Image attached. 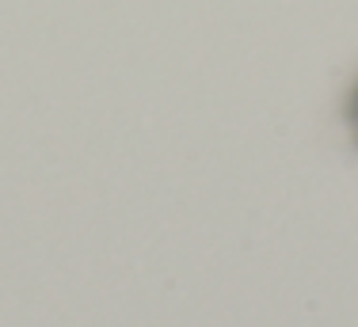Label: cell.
<instances>
[{
  "label": "cell",
  "instance_id": "obj_1",
  "mask_svg": "<svg viewBox=\"0 0 358 327\" xmlns=\"http://www.w3.org/2000/svg\"><path fill=\"white\" fill-rule=\"evenodd\" d=\"M347 126H351V137H355V145H358V80H355L351 96H347Z\"/></svg>",
  "mask_w": 358,
  "mask_h": 327
}]
</instances>
